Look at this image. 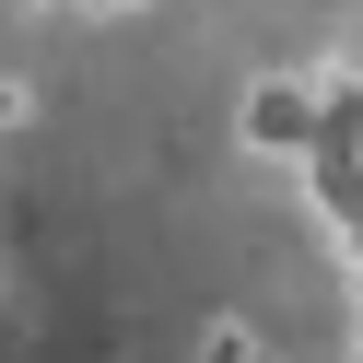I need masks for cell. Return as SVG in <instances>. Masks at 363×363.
<instances>
[{
	"instance_id": "obj_2",
	"label": "cell",
	"mask_w": 363,
	"mask_h": 363,
	"mask_svg": "<svg viewBox=\"0 0 363 363\" xmlns=\"http://www.w3.org/2000/svg\"><path fill=\"white\" fill-rule=\"evenodd\" d=\"M188 363H269V340L246 328V316H211V328L188 340Z\"/></svg>"
},
{
	"instance_id": "obj_3",
	"label": "cell",
	"mask_w": 363,
	"mask_h": 363,
	"mask_svg": "<svg viewBox=\"0 0 363 363\" xmlns=\"http://www.w3.org/2000/svg\"><path fill=\"white\" fill-rule=\"evenodd\" d=\"M24 118H35V82H24V71H0V129H24Z\"/></svg>"
},
{
	"instance_id": "obj_1",
	"label": "cell",
	"mask_w": 363,
	"mask_h": 363,
	"mask_svg": "<svg viewBox=\"0 0 363 363\" xmlns=\"http://www.w3.org/2000/svg\"><path fill=\"white\" fill-rule=\"evenodd\" d=\"M316 129H328V82L316 71H258L235 94V152L246 164H316Z\"/></svg>"
},
{
	"instance_id": "obj_4",
	"label": "cell",
	"mask_w": 363,
	"mask_h": 363,
	"mask_svg": "<svg viewBox=\"0 0 363 363\" xmlns=\"http://www.w3.org/2000/svg\"><path fill=\"white\" fill-rule=\"evenodd\" d=\"M82 24H129V12H141V0H71Z\"/></svg>"
}]
</instances>
